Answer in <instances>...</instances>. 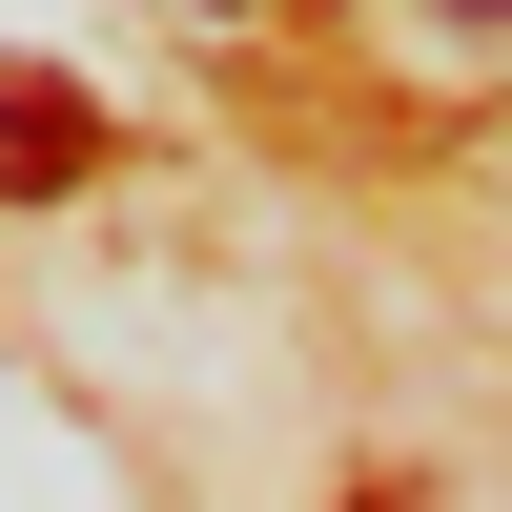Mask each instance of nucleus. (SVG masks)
<instances>
[{
    "mask_svg": "<svg viewBox=\"0 0 512 512\" xmlns=\"http://www.w3.org/2000/svg\"><path fill=\"white\" fill-rule=\"evenodd\" d=\"M0 123H21V82H0Z\"/></svg>",
    "mask_w": 512,
    "mask_h": 512,
    "instance_id": "obj_1",
    "label": "nucleus"
}]
</instances>
